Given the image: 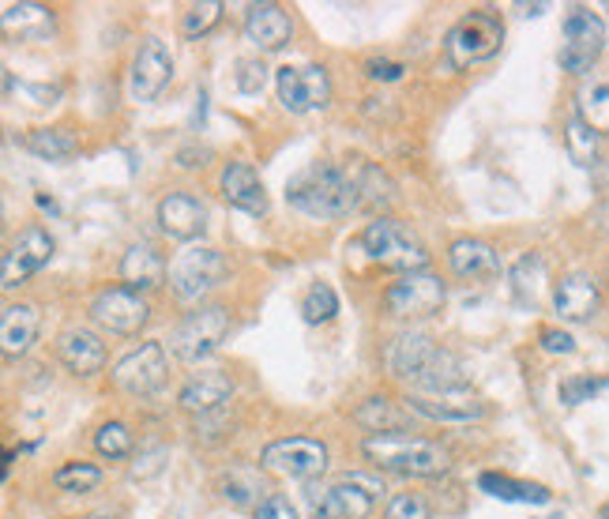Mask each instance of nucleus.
<instances>
[{"label": "nucleus", "mask_w": 609, "mask_h": 519, "mask_svg": "<svg viewBox=\"0 0 609 519\" xmlns=\"http://www.w3.org/2000/svg\"><path fill=\"white\" fill-rule=\"evenodd\" d=\"M301 313H305L309 324H324V320H331V316L339 313V298H335V290H331L328 283H316L313 290L305 294V301H301Z\"/></svg>", "instance_id": "nucleus-35"}, {"label": "nucleus", "mask_w": 609, "mask_h": 519, "mask_svg": "<svg viewBox=\"0 0 609 519\" xmlns=\"http://www.w3.org/2000/svg\"><path fill=\"white\" fill-rule=\"evenodd\" d=\"M230 335V313L211 305V309H200V313H188L170 335V350L181 358V362L196 365L203 362L211 350H219L222 339Z\"/></svg>", "instance_id": "nucleus-8"}, {"label": "nucleus", "mask_w": 609, "mask_h": 519, "mask_svg": "<svg viewBox=\"0 0 609 519\" xmlns=\"http://www.w3.org/2000/svg\"><path fill=\"white\" fill-rule=\"evenodd\" d=\"M354 181H358V196L365 207H380L395 200V185L388 181V173L369 166V162H361L358 170H354Z\"/></svg>", "instance_id": "nucleus-31"}, {"label": "nucleus", "mask_w": 609, "mask_h": 519, "mask_svg": "<svg viewBox=\"0 0 609 519\" xmlns=\"http://www.w3.org/2000/svg\"><path fill=\"white\" fill-rule=\"evenodd\" d=\"M260 467L294 482H309L316 474L328 471V448L313 437H286V441L267 444L260 452Z\"/></svg>", "instance_id": "nucleus-9"}, {"label": "nucleus", "mask_w": 609, "mask_h": 519, "mask_svg": "<svg viewBox=\"0 0 609 519\" xmlns=\"http://www.w3.org/2000/svg\"><path fill=\"white\" fill-rule=\"evenodd\" d=\"M598 283H594L591 275H583V271H572V275H564L557 290H553V309L561 313V320H572V324H583V320H591L598 313Z\"/></svg>", "instance_id": "nucleus-17"}, {"label": "nucleus", "mask_w": 609, "mask_h": 519, "mask_svg": "<svg viewBox=\"0 0 609 519\" xmlns=\"http://www.w3.org/2000/svg\"><path fill=\"white\" fill-rule=\"evenodd\" d=\"M365 72L373 79H384V83H391V79H399L406 72L403 64H395V61H369L365 64Z\"/></svg>", "instance_id": "nucleus-45"}, {"label": "nucleus", "mask_w": 609, "mask_h": 519, "mask_svg": "<svg viewBox=\"0 0 609 519\" xmlns=\"http://www.w3.org/2000/svg\"><path fill=\"white\" fill-rule=\"evenodd\" d=\"M4 27L19 38H42L53 31V12L46 4H4Z\"/></svg>", "instance_id": "nucleus-29"}, {"label": "nucleus", "mask_w": 609, "mask_h": 519, "mask_svg": "<svg viewBox=\"0 0 609 519\" xmlns=\"http://www.w3.org/2000/svg\"><path fill=\"white\" fill-rule=\"evenodd\" d=\"M384 305H388V313L399 316V320H425V316L440 313V305H444V283H440L437 275H429V271L403 275L399 283L388 286Z\"/></svg>", "instance_id": "nucleus-11"}, {"label": "nucleus", "mask_w": 609, "mask_h": 519, "mask_svg": "<svg viewBox=\"0 0 609 519\" xmlns=\"http://www.w3.org/2000/svg\"><path fill=\"white\" fill-rule=\"evenodd\" d=\"M354 422L369 433H406L410 429V414L399 410L391 399H365L358 410H354Z\"/></svg>", "instance_id": "nucleus-26"}, {"label": "nucleus", "mask_w": 609, "mask_h": 519, "mask_svg": "<svg viewBox=\"0 0 609 519\" xmlns=\"http://www.w3.org/2000/svg\"><path fill=\"white\" fill-rule=\"evenodd\" d=\"M87 519H117V516H110V512H91Z\"/></svg>", "instance_id": "nucleus-46"}, {"label": "nucleus", "mask_w": 609, "mask_h": 519, "mask_svg": "<svg viewBox=\"0 0 609 519\" xmlns=\"http://www.w3.org/2000/svg\"><path fill=\"white\" fill-rule=\"evenodd\" d=\"M606 46V23L587 12V8H572L564 19V49H561V68L564 72H587L598 53Z\"/></svg>", "instance_id": "nucleus-12"}, {"label": "nucleus", "mask_w": 609, "mask_h": 519, "mask_svg": "<svg viewBox=\"0 0 609 519\" xmlns=\"http://www.w3.org/2000/svg\"><path fill=\"white\" fill-rule=\"evenodd\" d=\"M57 354H61V362L76 373V377H91L102 369L106 362V346L98 343V335L87 328H72L61 335V343H57Z\"/></svg>", "instance_id": "nucleus-21"}, {"label": "nucleus", "mask_w": 609, "mask_h": 519, "mask_svg": "<svg viewBox=\"0 0 609 519\" xmlns=\"http://www.w3.org/2000/svg\"><path fill=\"white\" fill-rule=\"evenodd\" d=\"M27 151L38 158H49V162H57V158H72L79 151V143L72 132H64V128H38L27 136Z\"/></svg>", "instance_id": "nucleus-30"}, {"label": "nucleus", "mask_w": 609, "mask_h": 519, "mask_svg": "<svg viewBox=\"0 0 609 519\" xmlns=\"http://www.w3.org/2000/svg\"><path fill=\"white\" fill-rule=\"evenodd\" d=\"M102 482V471L94 463H64L61 471L53 474V486L64 489V493H87Z\"/></svg>", "instance_id": "nucleus-34"}, {"label": "nucleus", "mask_w": 609, "mask_h": 519, "mask_svg": "<svg viewBox=\"0 0 609 519\" xmlns=\"http://www.w3.org/2000/svg\"><path fill=\"white\" fill-rule=\"evenodd\" d=\"M538 279H542V260L538 256H523L512 271V286H516V294L523 305H538Z\"/></svg>", "instance_id": "nucleus-36"}, {"label": "nucleus", "mask_w": 609, "mask_h": 519, "mask_svg": "<svg viewBox=\"0 0 609 519\" xmlns=\"http://www.w3.org/2000/svg\"><path fill=\"white\" fill-rule=\"evenodd\" d=\"M388 519H433V516H429V504L418 493H399L388 504Z\"/></svg>", "instance_id": "nucleus-40"}, {"label": "nucleus", "mask_w": 609, "mask_h": 519, "mask_svg": "<svg viewBox=\"0 0 609 519\" xmlns=\"http://www.w3.org/2000/svg\"><path fill=\"white\" fill-rule=\"evenodd\" d=\"M173 76V57L166 42L162 38H143L140 53H136V61H132V83H128V91L136 102H155L162 95V87L170 83Z\"/></svg>", "instance_id": "nucleus-16"}, {"label": "nucleus", "mask_w": 609, "mask_h": 519, "mask_svg": "<svg viewBox=\"0 0 609 519\" xmlns=\"http://www.w3.org/2000/svg\"><path fill=\"white\" fill-rule=\"evenodd\" d=\"M564 143H568V155H572L576 166H594V158H598V132L579 113L564 128Z\"/></svg>", "instance_id": "nucleus-32"}, {"label": "nucleus", "mask_w": 609, "mask_h": 519, "mask_svg": "<svg viewBox=\"0 0 609 519\" xmlns=\"http://www.w3.org/2000/svg\"><path fill=\"white\" fill-rule=\"evenodd\" d=\"M598 519H609V504L602 508V512H598Z\"/></svg>", "instance_id": "nucleus-47"}, {"label": "nucleus", "mask_w": 609, "mask_h": 519, "mask_svg": "<svg viewBox=\"0 0 609 519\" xmlns=\"http://www.w3.org/2000/svg\"><path fill=\"white\" fill-rule=\"evenodd\" d=\"M94 448L110 459H125L132 452V433L121 422H106L94 433Z\"/></svg>", "instance_id": "nucleus-37"}, {"label": "nucleus", "mask_w": 609, "mask_h": 519, "mask_svg": "<svg viewBox=\"0 0 609 519\" xmlns=\"http://www.w3.org/2000/svg\"><path fill=\"white\" fill-rule=\"evenodd\" d=\"M38 309L19 301V305H8L4 309V320H0V343H4V354L8 358H23L31 343L38 339Z\"/></svg>", "instance_id": "nucleus-23"}, {"label": "nucleus", "mask_w": 609, "mask_h": 519, "mask_svg": "<svg viewBox=\"0 0 609 519\" xmlns=\"http://www.w3.org/2000/svg\"><path fill=\"white\" fill-rule=\"evenodd\" d=\"M361 452L373 459L376 467L395 474H410V478H440L448 474L452 459L440 444L425 441V437H410V433H376L365 437Z\"/></svg>", "instance_id": "nucleus-3"}, {"label": "nucleus", "mask_w": 609, "mask_h": 519, "mask_svg": "<svg viewBox=\"0 0 609 519\" xmlns=\"http://www.w3.org/2000/svg\"><path fill=\"white\" fill-rule=\"evenodd\" d=\"M609 380H594V377H568L561 384V403H568V407H579V403H587V399H594L598 392H606Z\"/></svg>", "instance_id": "nucleus-39"}, {"label": "nucleus", "mask_w": 609, "mask_h": 519, "mask_svg": "<svg viewBox=\"0 0 609 519\" xmlns=\"http://www.w3.org/2000/svg\"><path fill=\"white\" fill-rule=\"evenodd\" d=\"M162 279H166V264H162V256H158L151 245H132V249L125 252V260H121V283H125L128 290L143 294V290H155Z\"/></svg>", "instance_id": "nucleus-25"}, {"label": "nucleus", "mask_w": 609, "mask_h": 519, "mask_svg": "<svg viewBox=\"0 0 609 519\" xmlns=\"http://www.w3.org/2000/svg\"><path fill=\"white\" fill-rule=\"evenodd\" d=\"M222 16V4L219 0H203V4H192L188 8V16L185 23H181V31L188 34V38H196V34H207L215 23H219Z\"/></svg>", "instance_id": "nucleus-38"}, {"label": "nucleus", "mask_w": 609, "mask_h": 519, "mask_svg": "<svg viewBox=\"0 0 609 519\" xmlns=\"http://www.w3.org/2000/svg\"><path fill=\"white\" fill-rule=\"evenodd\" d=\"M542 350H549V354H572V350H576V339H572L568 331L546 328L542 331Z\"/></svg>", "instance_id": "nucleus-44"}, {"label": "nucleus", "mask_w": 609, "mask_h": 519, "mask_svg": "<svg viewBox=\"0 0 609 519\" xmlns=\"http://www.w3.org/2000/svg\"><path fill=\"white\" fill-rule=\"evenodd\" d=\"M500 42H504L500 16H493V12H470L444 38V61H448V68L463 72L470 64L489 61L500 49Z\"/></svg>", "instance_id": "nucleus-5"}, {"label": "nucleus", "mask_w": 609, "mask_h": 519, "mask_svg": "<svg viewBox=\"0 0 609 519\" xmlns=\"http://www.w3.org/2000/svg\"><path fill=\"white\" fill-rule=\"evenodd\" d=\"M376 493H384L376 478L346 474L335 486H309V508H313V519H365Z\"/></svg>", "instance_id": "nucleus-6"}, {"label": "nucleus", "mask_w": 609, "mask_h": 519, "mask_svg": "<svg viewBox=\"0 0 609 519\" xmlns=\"http://www.w3.org/2000/svg\"><path fill=\"white\" fill-rule=\"evenodd\" d=\"M237 91H245V95H260L267 83V68L264 61H237Z\"/></svg>", "instance_id": "nucleus-41"}, {"label": "nucleus", "mask_w": 609, "mask_h": 519, "mask_svg": "<svg viewBox=\"0 0 609 519\" xmlns=\"http://www.w3.org/2000/svg\"><path fill=\"white\" fill-rule=\"evenodd\" d=\"M482 493L497 497V501H508V504H546L549 501V489L546 486H534V482H516L508 474H493L485 471L478 478Z\"/></svg>", "instance_id": "nucleus-27"}, {"label": "nucleus", "mask_w": 609, "mask_h": 519, "mask_svg": "<svg viewBox=\"0 0 609 519\" xmlns=\"http://www.w3.org/2000/svg\"><path fill=\"white\" fill-rule=\"evenodd\" d=\"M256 519H297V508L290 504V497L282 493H267L256 504Z\"/></svg>", "instance_id": "nucleus-42"}, {"label": "nucleus", "mask_w": 609, "mask_h": 519, "mask_svg": "<svg viewBox=\"0 0 609 519\" xmlns=\"http://www.w3.org/2000/svg\"><path fill=\"white\" fill-rule=\"evenodd\" d=\"M410 407H414V414L433 418V422H474L485 414L478 399H425V395H414Z\"/></svg>", "instance_id": "nucleus-28"}, {"label": "nucleus", "mask_w": 609, "mask_h": 519, "mask_svg": "<svg viewBox=\"0 0 609 519\" xmlns=\"http://www.w3.org/2000/svg\"><path fill=\"white\" fill-rule=\"evenodd\" d=\"M275 87H279V102L290 113H313L324 110L331 98V79L320 64H305V68H279L275 72Z\"/></svg>", "instance_id": "nucleus-13"}, {"label": "nucleus", "mask_w": 609, "mask_h": 519, "mask_svg": "<svg viewBox=\"0 0 609 519\" xmlns=\"http://www.w3.org/2000/svg\"><path fill=\"white\" fill-rule=\"evenodd\" d=\"M286 200H290L297 211L313 215V219H346L350 211L361 207L354 173L339 170V166H331V162H313L309 170L290 177Z\"/></svg>", "instance_id": "nucleus-2"}, {"label": "nucleus", "mask_w": 609, "mask_h": 519, "mask_svg": "<svg viewBox=\"0 0 609 519\" xmlns=\"http://www.w3.org/2000/svg\"><path fill=\"white\" fill-rule=\"evenodd\" d=\"M91 316L110 331V335H140V328L151 320V305L143 301V294L128 290V286H113L102 290L91 305Z\"/></svg>", "instance_id": "nucleus-14"}, {"label": "nucleus", "mask_w": 609, "mask_h": 519, "mask_svg": "<svg viewBox=\"0 0 609 519\" xmlns=\"http://www.w3.org/2000/svg\"><path fill=\"white\" fill-rule=\"evenodd\" d=\"M207 211L196 196H188V192H173L166 196L162 204H158V222H162V230L177 241H192V237L203 234V226H207Z\"/></svg>", "instance_id": "nucleus-19"}, {"label": "nucleus", "mask_w": 609, "mask_h": 519, "mask_svg": "<svg viewBox=\"0 0 609 519\" xmlns=\"http://www.w3.org/2000/svg\"><path fill=\"white\" fill-rule=\"evenodd\" d=\"M230 395H234V380L219 369H211V373H196L181 388V407L192 414H207V410H219Z\"/></svg>", "instance_id": "nucleus-24"}, {"label": "nucleus", "mask_w": 609, "mask_h": 519, "mask_svg": "<svg viewBox=\"0 0 609 519\" xmlns=\"http://www.w3.org/2000/svg\"><path fill=\"white\" fill-rule=\"evenodd\" d=\"M579 117L598 132L606 136L609 132V87L606 83H591L579 91Z\"/></svg>", "instance_id": "nucleus-33"}, {"label": "nucleus", "mask_w": 609, "mask_h": 519, "mask_svg": "<svg viewBox=\"0 0 609 519\" xmlns=\"http://www.w3.org/2000/svg\"><path fill=\"white\" fill-rule=\"evenodd\" d=\"M384 365L391 369V377L406 380L422 392H459L467 384V373L455 354L440 350L429 335L422 331H406V335H395L384 350Z\"/></svg>", "instance_id": "nucleus-1"}, {"label": "nucleus", "mask_w": 609, "mask_h": 519, "mask_svg": "<svg viewBox=\"0 0 609 519\" xmlns=\"http://www.w3.org/2000/svg\"><path fill=\"white\" fill-rule=\"evenodd\" d=\"M219 185L226 204L237 207V211H245V215H264L267 211L264 181H260V173L252 170L249 162H230V166L222 170Z\"/></svg>", "instance_id": "nucleus-18"}, {"label": "nucleus", "mask_w": 609, "mask_h": 519, "mask_svg": "<svg viewBox=\"0 0 609 519\" xmlns=\"http://www.w3.org/2000/svg\"><path fill=\"white\" fill-rule=\"evenodd\" d=\"M252 493H260V486H256L252 478H245V474H234V478L226 482V493H222V497H230L234 504H249Z\"/></svg>", "instance_id": "nucleus-43"}, {"label": "nucleus", "mask_w": 609, "mask_h": 519, "mask_svg": "<svg viewBox=\"0 0 609 519\" xmlns=\"http://www.w3.org/2000/svg\"><path fill=\"white\" fill-rule=\"evenodd\" d=\"M358 245L369 252V260H376L380 268L399 271V275H414V271H425L429 264V252L418 237L406 230L403 222L395 219H376L361 230Z\"/></svg>", "instance_id": "nucleus-4"}, {"label": "nucleus", "mask_w": 609, "mask_h": 519, "mask_svg": "<svg viewBox=\"0 0 609 519\" xmlns=\"http://www.w3.org/2000/svg\"><path fill=\"white\" fill-rule=\"evenodd\" d=\"M448 260H452L455 275H463V279H497L500 275V260L493 245H485L478 237H459L448 249Z\"/></svg>", "instance_id": "nucleus-22"}, {"label": "nucleus", "mask_w": 609, "mask_h": 519, "mask_svg": "<svg viewBox=\"0 0 609 519\" xmlns=\"http://www.w3.org/2000/svg\"><path fill=\"white\" fill-rule=\"evenodd\" d=\"M226 279V260L219 249L188 245L170 264V290L177 301H200Z\"/></svg>", "instance_id": "nucleus-7"}, {"label": "nucleus", "mask_w": 609, "mask_h": 519, "mask_svg": "<svg viewBox=\"0 0 609 519\" xmlns=\"http://www.w3.org/2000/svg\"><path fill=\"white\" fill-rule=\"evenodd\" d=\"M49 256H53V237H49L42 226H27V230L12 241V249L4 252V268H0L4 290H16L19 283H27L34 271L46 268Z\"/></svg>", "instance_id": "nucleus-15"}, {"label": "nucleus", "mask_w": 609, "mask_h": 519, "mask_svg": "<svg viewBox=\"0 0 609 519\" xmlns=\"http://www.w3.org/2000/svg\"><path fill=\"white\" fill-rule=\"evenodd\" d=\"M166 373H170L166 346L143 343L140 350H132V354H125V358L117 362V369H113V384H117L121 392L136 395V399H151L155 392H162Z\"/></svg>", "instance_id": "nucleus-10"}, {"label": "nucleus", "mask_w": 609, "mask_h": 519, "mask_svg": "<svg viewBox=\"0 0 609 519\" xmlns=\"http://www.w3.org/2000/svg\"><path fill=\"white\" fill-rule=\"evenodd\" d=\"M245 34H249V42L264 49V53H275L290 42V16L282 12L279 4H252L249 16H245Z\"/></svg>", "instance_id": "nucleus-20"}]
</instances>
